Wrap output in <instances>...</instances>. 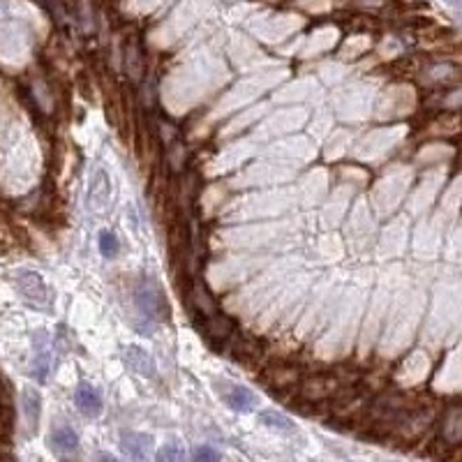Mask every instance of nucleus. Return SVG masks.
<instances>
[{"label": "nucleus", "mask_w": 462, "mask_h": 462, "mask_svg": "<svg viewBox=\"0 0 462 462\" xmlns=\"http://www.w3.org/2000/svg\"><path fill=\"white\" fill-rule=\"evenodd\" d=\"M134 298H136V306H139V310L146 314V317L157 319V321L169 319V314H171L169 301H166L162 287L157 284L155 278H151V275H146V278L136 284Z\"/></svg>", "instance_id": "f257e3e1"}, {"label": "nucleus", "mask_w": 462, "mask_h": 462, "mask_svg": "<svg viewBox=\"0 0 462 462\" xmlns=\"http://www.w3.org/2000/svg\"><path fill=\"white\" fill-rule=\"evenodd\" d=\"M16 287L19 293L26 298V303H31L35 308H46L49 306V289L42 280V275H37L33 271H24L16 275Z\"/></svg>", "instance_id": "f03ea898"}, {"label": "nucleus", "mask_w": 462, "mask_h": 462, "mask_svg": "<svg viewBox=\"0 0 462 462\" xmlns=\"http://www.w3.org/2000/svg\"><path fill=\"white\" fill-rule=\"evenodd\" d=\"M121 446L132 462H153V437L144 432H123Z\"/></svg>", "instance_id": "7ed1b4c3"}, {"label": "nucleus", "mask_w": 462, "mask_h": 462, "mask_svg": "<svg viewBox=\"0 0 462 462\" xmlns=\"http://www.w3.org/2000/svg\"><path fill=\"white\" fill-rule=\"evenodd\" d=\"M74 405L84 416H100L102 414V396L93 384L81 381L74 391Z\"/></svg>", "instance_id": "20e7f679"}, {"label": "nucleus", "mask_w": 462, "mask_h": 462, "mask_svg": "<svg viewBox=\"0 0 462 462\" xmlns=\"http://www.w3.org/2000/svg\"><path fill=\"white\" fill-rule=\"evenodd\" d=\"M222 398H224V402H227V407L238 411V414H248V411L257 407V398H254V393L245 386H238V384H227Z\"/></svg>", "instance_id": "39448f33"}, {"label": "nucleus", "mask_w": 462, "mask_h": 462, "mask_svg": "<svg viewBox=\"0 0 462 462\" xmlns=\"http://www.w3.org/2000/svg\"><path fill=\"white\" fill-rule=\"evenodd\" d=\"M125 363L127 368L141 377H155V358L144 347L130 345L125 349Z\"/></svg>", "instance_id": "423d86ee"}, {"label": "nucleus", "mask_w": 462, "mask_h": 462, "mask_svg": "<svg viewBox=\"0 0 462 462\" xmlns=\"http://www.w3.org/2000/svg\"><path fill=\"white\" fill-rule=\"evenodd\" d=\"M439 435L448 446L460 444V441H462V407H453V409L446 411L444 421H441Z\"/></svg>", "instance_id": "0eeeda50"}, {"label": "nucleus", "mask_w": 462, "mask_h": 462, "mask_svg": "<svg viewBox=\"0 0 462 462\" xmlns=\"http://www.w3.org/2000/svg\"><path fill=\"white\" fill-rule=\"evenodd\" d=\"M49 366H51V356H49V342H46V333L39 331L35 333V366H33V377L44 381Z\"/></svg>", "instance_id": "6e6552de"}, {"label": "nucleus", "mask_w": 462, "mask_h": 462, "mask_svg": "<svg viewBox=\"0 0 462 462\" xmlns=\"http://www.w3.org/2000/svg\"><path fill=\"white\" fill-rule=\"evenodd\" d=\"M21 409H24V418L28 423V430L35 432L39 426V411H42V400H39V393L33 388H24L21 393Z\"/></svg>", "instance_id": "1a4fd4ad"}, {"label": "nucleus", "mask_w": 462, "mask_h": 462, "mask_svg": "<svg viewBox=\"0 0 462 462\" xmlns=\"http://www.w3.org/2000/svg\"><path fill=\"white\" fill-rule=\"evenodd\" d=\"M192 306L199 310V314H204L206 319H211L218 314V306H215L213 296L209 293V289L199 282H194V287H192Z\"/></svg>", "instance_id": "9d476101"}, {"label": "nucleus", "mask_w": 462, "mask_h": 462, "mask_svg": "<svg viewBox=\"0 0 462 462\" xmlns=\"http://www.w3.org/2000/svg\"><path fill=\"white\" fill-rule=\"evenodd\" d=\"M338 388L336 381H331L326 377H312L303 381V396L310 398V400H319V398H326L331 396L333 391Z\"/></svg>", "instance_id": "9b49d317"}, {"label": "nucleus", "mask_w": 462, "mask_h": 462, "mask_svg": "<svg viewBox=\"0 0 462 462\" xmlns=\"http://www.w3.org/2000/svg\"><path fill=\"white\" fill-rule=\"evenodd\" d=\"M51 446L61 453H72L79 446V435L70 428V426H63V428H56L51 432Z\"/></svg>", "instance_id": "f8f14e48"}, {"label": "nucleus", "mask_w": 462, "mask_h": 462, "mask_svg": "<svg viewBox=\"0 0 462 462\" xmlns=\"http://www.w3.org/2000/svg\"><path fill=\"white\" fill-rule=\"evenodd\" d=\"M231 331H233V323L229 317H222V314L218 312L215 317L209 319V336L215 338V340H224V338H229L231 336Z\"/></svg>", "instance_id": "ddd939ff"}, {"label": "nucleus", "mask_w": 462, "mask_h": 462, "mask_svg": "<svg viewBox=\"0 0 462 462\" xmlns=\"http://www.w3.org/2000/svg\"><path fill=\"white\" fill-rule=\"evenodd\" d=\"M261 423L268 426L271 430H278V432H291L293 430V421L289 416L280 414V411H263Z\"/></svg>", "instance_id": "4468645a"}, {"label": "nucleus", "mask_w": 462, "mask_h": 462, "mask_svg": "<svg viewBox=\"0 0 462 462\" xmlns=\"http://www.w3.org/2000/svg\"><path fill=\"white\" fill-rule=\"evenodd\" d=\"M268 379L271 381L278 379V381H275V386L287 388L291 384H296V381L301 379V375H298V370H293V368H273V370H268Z\"/></svg>", "instance_id": "2eb2a0df"}, {"label": "nucleus", "mask_w": 462, "mask_h": 462, "mask_svg": "<svg viewBox=\"0 0 462 462\" xmlns=\"http://www.w3.org/2000/svg\"><path fill=\"white\" fill-rule=\"evenodd\" d=\"M157 460H160V462H185V460H188V456H185V448L179 444V441H169V444H164L160 448Z\"/></svg>", "instance_id": "dca6fc26"}, {"label": "nucleus", "mask_w": 462, "mask_h": 462, "mask_svg": "<svg viewBox=\"0 0 462 462\" xmlns=\"http://www.w3.org/2000/svg\"><path fill=\"white\" fill-rule=\"evenodd\" d=\"M118 250H121V243H118V236L111 231H100V252L102 257L106 259H114Z\"/></svg>", "instance_id": "f3484780"}, {"label": "nucleus", "mask_w": 462, "mask_h": 462, "mask_svg": "<svg viewBox=\"0 0 462 462\" xmlns=\"http://www.w3.org/2000/svg\"><path fill=\"white\" fill-rule=\"evenodd\" d=\"M190 462H222V456L213 446H196L190 456Z\"/></svg>", "instance_id": "a211bd4d"}, {"label": "nucleus", "mask_w": 462, "mask_h": 462, "mask_svg": "<svg viewBox=\"0 0 462 462\" xmlns=\"http://www.w3.org/2000/svg\"><path fill=\"white\" fill-rule=\"evenodd\" d=\"M95 462H121V460L111 453H106V451H100V453H95Z\"/></svg>", "instance_id": "6ab92c4d"}]
</instances>
